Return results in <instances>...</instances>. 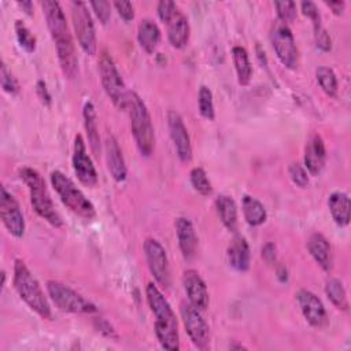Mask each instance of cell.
Segmentation results:
<instances>
[{"instance_id": "6da1fadb", "label": "cell", "mask_w": 351, "mask_h": 351, "mask_svg": "<svg viewBox=\"0 0 351 351\" xmlns=\"http://www.w3.org/2000/svg\"><path fill=\"white\" fill-rule=\"evenodd\" d=\"M41 8L47 21L48 30L55 43L60 69L69 80H73L78 74V58L66 15L60 4L53 0L41 1Z\"/></svg>"}, {"instance_id": "7a4b0ae2", "label": "cell", "mask_w": 351, "mask_h": 351, "mask_svg": "<svg viewBox=\"0 0 351 351\" xmlns=\"http://www.w3.org/2000/svg\"><path fill=\"white\" fill-rule=\"evenodd\" d=\"M145 296L148 306L155 317V335L160 346L170 351L180 350L178 324L170 303L154 282H148L145 288Z\"/></svg>"}, {"instance_id": "3957f363", "label": "cell", "mask_w": 351, "mask_h": 351, "mask_svg": "<svg viewBox=\"0 0 351 351\" xmlns=\"http://www.w3.org/2000/svg\"><path fill=\"white\" fill-rule=\"evenodd\" d=\"M12 284L19 298L41 318L51 319L52 311L38 281L22 259H15Z\"/></svg>"}, {"instance_id": "277c9868", "label": "cell", "mask_w": 351, "mask_h": 351, "mask_svg": "<svg viewBox=\"0 0 351 351\" xmlns=\"http://www.w3.org/2000/svg\"><path fill=\"white\" fill-rule=\"evenodd\" d=\"M19 177L22 178V181L26 184L29 189L30 203L34 211L37 213V215L45 219L49 225L55 228H62L63 226L62 217L55 208V204L51 199V195L48 192V188L41 174L37 170L25 166L19 169Z\"/></svg>"}, {"instance_id": "5b68a950", "label": "cell", "mask_w": 351, "mask_h": 351, "mask_svg": "<svg viewBox=\"0 0 351 351\" xmlns=\"http://www.w3.org/2000/svg\"><path fill=\"white\" fill-rule=\"evenodd\" d=\"M126 110L129 112L130 129L136 145L143 156H149L155 147L154 126L145 103L136 92L129 90Z\"/></svg>"}, {"instance_id": "8992f818", "label": "cell", "mask_w": 351, "mask_h": 351, "mask_svg": "<svg viewBox=\"0 0 351 351\" xmlns=\"http://www.w3.org/2000/svg\"><path fill=\"white\" fill-rule=\"evenodd\" d=\"M51 184L56 191L58 196L60 197L62 203L74 214L85 218L92 219L96 217V210L92 202L82 193L80 188L70 180L66 174L59 170H53L49 176Z\"/></svg>"}, {"instance_id": "52a82bcc", "label": "cell", "mask_w": 351, "mask_h": 351, "mask_svg": "<svg viewBox=\"0 0 351 351\" xmlns=\"http://www.w3.org/2000/svg\"><path fill=\"white\" fill-rule=\"evenodd\" d=\"M99 74L103 89L112 104L118 110H126L129 90L126 89L123 78L118 71L112 56L106 49H103L99 55Z\"/></svg>"}, {"instance_id": "ba28073f", "label": "cell", "mask_w": 351, "mask_h": 351, "mask_svg": "<svg viewBox=\"0 0 351 351\" xmlns=\"http://www.w3.org/2000/svg\"><path fill=\"white\" fill-rule=\"evenodd\" d=\"M47 291L53 304L64 313L92 314L97 311V307L92 302L59 281H47Z\"/></svg>"}, {"instance_id": "9c48e42d", "label": "cell", "mask_w": 351, "mask_h": 351, "mask_svg": "<svg viewBox=\"0 0 351 351\" xmlns=\"http://www.w3.org/2000/svg\"><path fill=\"white\" fill-rule=\"evenodd\" d=\"M70 12H71L73 29L81 49L86 55L93 56L97 49V41H96L95 25L88 11V5L84 1H71Z\"/></svg>"}, {"instance_id": "30bf717a", "label": "cell", "mask_w": 351, "mask_h": 351, "mask_svg": "<svg viewBox=\"0 0 351 351\" xmlns=\"http://www.w3.org/2000/svg\"><path fill=\"white\" fill-rule=\"evenodd\" d=\"M270 43L278 60L287 69L293 70L298 67V63H299L298 48L295 44L293 34L288 25L280 21H276L270 30Z\"/></svg>"}, {"instance_id": "8fae6325", "label": "cell", "mask_w": 351, "mask_h": 351, "mask_svg": "<svg viewBox=\"0 0 351 351\" xmlns=\"http://www.w3.org/2000/svg\"><path fill=\"white\" fill-rule=\"evenodd\" d=\"M144 254L147 259L148 269L156 281L158 285L167 289L171 285V274H170V265L166 250L163 245L152 237L145 239L144 241Z\"/></svg>"}, {"instance_id": "7c38bea8", "label": "cell", "mask_w": 351, "mask_h": 351, "mask_svg": "<svg viewBox=\"0 0 351 351\" xmlns=\"http://www.w3.org/2000/svg\"><path fill=\"white\" fill-rule=\"evenodd\" d=\"M180 313L185 330L193 346L200 350H206L210 343V328L202 317L200 310H197L188 302L181 303Z\"/></svg>"}, {"instance_id": "4fadbf2b", "label": "cell", "mask_w": 351, "mask_h": 351, "mask_svg": "<svg viewBox=\"0 0 351 351\" xmlns=\"http://www.w3.org/2000/svg\"><path fill=\"white\" fill-rule=\"evenodd\" d=\"M0 218L8 233L16 239L25 234V218L18 200L5 189L0 188Z\"/></svg>"}, {"instance_id": "5bb4252c", "label": "cell", "mask_w": 351, "mask_h": 351, "mask_svg": "<svg viewBox=\"0 0 351 351\" xmlns=\"http://www.w3.org/2000/svg\"><path fill=\"white\" fill-rule=\"evenodd\" d=\"M73 169L80 180L81 184L85 186L93 188L96 186L99 178H97V171L95 169V165L89 155L86 154V145L85 140L81 134H77L74 138V148H73V158H71Z\"/></svg>"}, {"instance_id": "9a60e30c", "label": "cell", "mask_w": 351, "mask_h": 351, "mask_svg": "<svg viewBox=\"0 0 351 351\" xmlns=\"http://www.w3.org/2000/svg\"><path fill=\"white\" fill-rule=\"evenodd\" d=\"M167 126H169V133L173 141V145L176 148L177 156L182 163H188L192 159V144H191V137L186 130V126L184 125V121L181 115L170 110L167 112Z\"/></svg>"}, {"instance_id": "2e32d148", "label": "cell", "mask_w": 351, "mask_h": 351, "mask_svg": "<svg viewBox=\"0 0 351 351\" xmlns=\"http://www.w3.org/2000/svg\"><path fill=\"white\" fill-rule=\"evenodd\" d=\"M296 302L304 319L314 328H324L328 325V314L321 299L308 289H299Z\"/></svg>"}, {"instance_id": "e0dca14e", "label": "cell", "mask_w": 351, "mask_h": 351, "mask_svg": "<svg viewBox=\"0 0 351 351\" xmlns=\"http://www.w3.org/2000/svg\"><path fill=\"white\" fill-rule=\"evenodd\" d=\"M182 285L188 298V302L196 307L197 310L203 311L208 307V291L206 287L204 280L200 277V274L193 270L188 269L182 274Z\"/></svg>"}, {"instance_id": "ac0fdd59", "label": "cell", "mask_w": 351, "mask_h": 351, "mask_svg": "<svg viewBox=\"0 0 351 351\" xmlns=\"http://www.w3.org/2000/svg\"><path fill=\"white\" fill-rule=\"evenodd\" d=\"M326 162V149L319 134L313 133L304 145V169L311 176H318Z\"/></svg>"}, {"instance_id": "d6986e66", "label": "cell", "mask_w": 351, "mask_h": 351, "mask_svg": "<svg viewBox=\"0 0 351 351\" xmlns=\"http://www.w3.org/2000/svg\"><path fill=\"white\" fill-rule=\"evenodd\" d=\"M104 152H106V163L110 174L117 182H121L126 178L128 169L125 163V158L122 149L112 134L106 136L104 141Z\"/></svg>"}, {"instance_id": "ffe728a7", "label": "cell", "mask_w": 351, "mask_h": 351, "mask_svg": "<svg viewBox=\"0 0 351 351\" xmlns=\"http://www.w3.org/2000/svg\"><path fill=\"white\" fill-rule=\"evenodd\" d=\"M167 26V38L171 47L181 49L189 41L191 27L188 18L177 8V11L171 15V18L166 22Z\"/></svg>"}, {"instance_id": "44dd1931", "label": "cell", "mask_w": 351, "mask_h": 351, "mask_svg": "<svg viewBox=\"0 0 351 351\" xmlns=\"http://www.w3.org/2000/svg\"><path fill=\"white\" fill-rule=\"evenodd\" d=\"M176 234L181 254L185 259H191L196 254L197 236L192 222L185 217H178L176 219Z\"/></svg>"}, {"instance_id": "7402d4cb", "label": "cell", "mask_w": 351, "mask_h": 351, "mask_svg": "<svg viewBox=\"0 0 351 351\" xmlns=\"http://www.w3.org/2000/svg\"><path fill=\"white\" fill-rule=\"evenodd\" d=\"M307 250L324 271H330L333 266L332 247L324 234L317 232L310 234L307 239Z\"/></svg>"}, {"instance_id": "603a6c76", "label": "cell", "mask_w": 351, "mask_h": 351, "mask_svg": "<svg viewBox=\"0 0 351 351\" xmlns=\"http://www.w3.org/2000/svg\"><path fill=\"white\" fill-rule=\"evenodd\" d=\"M228 261L229 265L237 270V271H247L250 269V261H251V254H250V247L241 234H234L232 241L228 245Z\"/></svg>"}, {"instance_id": "cb8c5ba5", "label": "cell", "mask_w": 351, "mask_h": 351, "mask_svg": "<svg viewBox=\"0 0 351 351\" xmlns=\"http://www.w3.org/2000/svg\"><path fill=\"white\" fill-rule=\"evenodd\" d=\"M82 118H84V126L86 130L90 151L93 152L95 156H99L101 145H100V136H99V128H97V115L92 101H86L84 104Z\"/></svg>"}, {"instance_id": "d4e9b609", "label": "cell", "mask_w": 351, "mask_h": 351, "mask_svg": "<svg viewBox=\"0 0 351 351\" xmlns=\"http://www.w3.org/2000/svg\"><path fill=\"white\" fill-rule=\"evenodd\" d=\"M137 41L147 53H154L160 41V29L152 19H143L137 27Z\"/></svg>"}, {"instance_id": "484cf974", "label": "cell", "mask_w": 351, "mask_h": 351, "mask_svg": "<svg viewBox=\"0 0 351 351\" xmlns=\"http://www.w3.org/2000/svg\"><path fill=\"white\" fill-rule=\"evenodd\" d=\"M328 207L333 221L339 226H347L350 223V197L344 192H333L328 199Z\"/></svg>"}, {"instance_id": "4316f807", "label": "cell", "mask_w": 351, "mask_h": 351, "mask_svg": "<svg viewBox=\"0 0 351 351\" xmlns=\"http://www.w3.org/2000/svg\"><path fill=\"white\" fill-rule=\"evenodd\" d=\"M215 210L225 225V228L230 232H236L237 229V206L232 196L219 195L215 199Z\"/></svg>"}, {"instance_id": "83f0119b", "label": "cell", "mask_w": 351, "mask_h": 351, "mask_svg": "<svg viewBox=\"0 0 351 351\" xmlns=\"http://www.w3.org/2000/svg\"><path fill=\"white\" fill-rule=\"evenodd\" d=\"M241 207H243L244 219L247 221V223L250 226H259L267 218V213H266L265 206L258 199H255L254 196L245 195L243 197Z\"/></svg>"}, {"instance_id": "f1b7e54d", "label": "cell", "mask_w": 351, "mask_h": 351, "mask_svg": "<svg viewBox=\"0 0 351 351\" xmlns=\"http://www.w3.org/2000/svg\"><path fill=\"white\" fill-rule=\"evenodd\" d=\"M232 58H233V64H234V70L237 74V81L240 85L245 86L250 84L251 81V75H252V67L250 63V58L248 53L245 51V48L236 45L232 48Z\"/></svg>"}, {"instance_id": "f546056e", "label": "cell", "mask_w": 351, "mask_h": 351, "mask_svg": "<svg viewBox=\"0 0 351 351\" xmlns=\"http://www.w3.org/2000/svg\"><path fill=\"white\" fill-rule=\"evenodd\" d=\"M325 293L330 303L343 311L348 310V299H347V292L344 289V285L340 280L337 278H329L325 284Z\"/></svg>"}, {"instance_id": "4dcf8cb0", "label": "cell", "mask_w": 351, "mask_h": 351, "mask_svg": "<svg viewBox=\"0 0 351 351\" xmlns=\"http://www.w3.org/2000/svg\"><path fill=\"white\" fill-rule=\"evenodd\" d=\"M315 78L321 89L329 96L336 97L337 96V78L332 69L326 66H321L315 70Z\"/></svg>"}, {"instance_id": "1f68e13d", "label": "cell", "mask_w": 351, "mask_h": 351, "mask_svg": "<svg viewBox=\"0 0 351 351\" xmlns=\"http://www.w3.org/2000/svg\"><path fill=\"white\" fill-rule=\"evenodd\" d=\"M189 180L193 186V189L200 193L202 196H208L213 193V186L211 182L207 177V173L204 171L203 167H193L189 171Z\"/></svg>"}, {"instance_id": "d6a6232c", "label": "cell", "mask_w": 351, "mask_h": 351, "mask_svg": "<svg viewBox=\"0 0 351 351\" xmlns=\"http://www.w3.org/2000/svg\"><path fill=\"white\" fill-rule=\"evenodd\" d=\"M197 106L199 112L203 118L213 121L215 118V110H214V101H213V92L208 86L202 85L197 95Z\"/></svg>"}, {"instance_id": "836d02e7", "label": "cell", "mask_w": 351, "mask_h": 351, "mask_svg": "<svg viewBox=\"0 0 351 351\" xmlns=\"http://www.w3.org/2000/svg\"><path fill=\"white\" fill-rule=\"evenodd\" d=\"M14 29H15V36H16V40H18V44L21 45V48H23L29 53L34 52L36 37L32 34L29 27L22 21H15Z\"/></svg>"}, {"instance_id": "e575fe53", "label": "cell", "mask_w": 351, "mask_h": 351, "mask_svg": "<svg viewBox=\"0 0 351 351\" xmlns=\"http://www.w3.org/2000/svg\"><path fill=\"white\" fill-rule=\"evenodd\" d=\"M274 7L277 11V21L289 25L296 19V4L293 1H276Z\"/></svg>"}, {"instance_id": "d590c367", "label": "cell", "mask_w": 351, "mask_h": 351, "mask_svg": "<svg viewBox=\"0 0 351 351\" xmlns=\"http://www.w3.org/2000/svg\"><path fill=\"white\" fill-rule=\"evenodd\" d=\"M0 82H1L3 90L5 93L16 95L19 92V84L4 62H1V64H0Z\"/></svg>"}, {"instance_id": "8d00e7d4", "label": "cell", "mask_w": 351, "mask_h": 351, "mask_svg": "<svg viewBox=\"0 0 351 351\" xmlns=\"http://www.w3.org/2000/svg\"><path fill=\"white\" fill-rule=\"evenodd\" d=\"M288 174L292 180V182L295 185H298L299 188H306L308 185V173L307 170L298 162H293L289 165L288 167Z\"/></svg>"}, {"instance_id": "74e56055", "label": "cell", "mask_w": 351, "mask_h": 351, "mask_svg": "<svg viewBox=\"0 0 351 351\" xmlns=\"http://www.w3.org/2000/svg\"><path fill=\"white\" fill-rule=\"evenodd\" d=\"M314 27V41L318 49H321L322 52H329L332 49V40L329 33L326 32V29L322 26V23H315L313 25Z\"/></svg>"}, {"instance_id": "f35d334b", "label": "cell", "mask_w": 351, "mask_h": 351, "mask_svg": "<svg viewBox=\"0 0 351 351\" xmlns=\"http://www.w3.org/2000/svg\"><path fill=\"white\" fill-rule=\"evenodd\" d=\"M89 5L92 7V10L96 14L97 19L103 25H106L110 21V18H111V3L110 1H103V0L92 1Z\"/></svg>"}, {"instance_id": "ab89813d", "label": "cell", "mask_w": 351, "mask_h": 351, "mask_svg": "<svg viewBox=\"0 0 351 351\" xmlns=\"http://www.w3.org/2000/svg\"><path fill=\"white\" fill-rule=\"evenodd\" d=\"M156 11H158V16L159 19L166 23L171 15L177 11V5L174 1H169V0H162L158 3V7H156Z\"/></svg>"}, {"instance_id": "60d3db41", "label": "cell", "mask_w": 351, "mask_h": 351, "mask_svg": "<svg viewBox=\"0 0 351 351\" xmlns=\"http://www.w3.org/2000/svg\"><path fill=\"white\" fill-rule=\"evenodd\" d=\"M112 5L123 21L129 22L134 18V7L130 1H115Z\"/></svg>"}, {"instance_id": "b9f144b4", "label": "cell", "mask_w": 351, "mask_h": 351, "mask_svg": "<svg viewBox=\"0 0 351 351\" xmlns=\"http://www.w3.org/2000/svg\"><path fill=\"white\" fill-rule=\"evenodd\" d=\"M300 10H302V14L304 16H307L313 22V25L321 22V16H319L318 8H317V5L313 1H302L300 3Z\"/></svg>"}, {"instance_id": "7bdbcfd3", "label": "cell", "mask_w": 351, "mask_h": 351, "mask_svg": "<svg viewBox=\"0 0 351 351\" xmlns=\"http://www.w3.org/2000/svg\"><path fill=\"white\" fill-rule=\"evenodd\" d=\"M36 93H37L40 101H41L44 106H47V107L51 106V103H52V96H51V93H49V90H48V88H47V84H45L43 80H38V81H37V84H36Z\"/></svg>"}, {"instance_id": "ee69618b", "label": "cell", "mask_w": 351, "mask_h": 351, "mask_svg": "<svg viewBox=\"0 0 351 351\" xmlns=\"http://www.w3.org/2000/svg\"><path fill=\"white\" fill-rule=\"evenodd\" d=\"M262 258L266 263H273L276 262V245L273 243H266L262 247Z\"/></svg>"}, {"instance_id": "f6af8a7d", "label": "cell", "mask_w": 351, "mask_h": 351, "mask_svg": "<svg viewBox=\"0 0 351 351\" xmlns=\"http://www.w3.org/2000/svg\"><path fill=\"white\" fill-rule=\"evenodd\" d=\"M97 330H100L103 335H106V336H108V337H117V333H115V330L112 329V326L107 322V321H103V319H100L99 321V326H97Z\"/></svg>"}, {"instance_id": "bcb514c9", "label": "cell", "mask_w": 351, "mask_h": 351, "mask_svg": "<svg viewBox=\"0 0 351 351\" xmlns=\"http://www.w3.org/2000/svg\"><path fill=\"white\" fill-rule=\"evenodd\" d=\"M326 7H329L332 10V12L335 15H340L343 14L344 11V7H346V3L344 1H325Z\"/></svg>"}, {"instance_id": "7dc6e473", "label": "cell", "mask_w": 351, "mask_h": 351, "mask_svg": "<svg viewBox=\"0 0 351 351\" xmlns=\"http://www.w3.org/2000/svg\"><path fill=\"white\" fill-rule=\"evenodd\" d=\"M277 277H278V280H280L281 282H285V281L288 280V270H287L285 266L281 265V266L277 269Z\"/></svg>"}, {"instance_id": "c3c4849f", "label": "cell", "mask_w": 351, "mask_h": 351, "mask_svg": "<svg viewBox=\"0 0 351 351\" xmlns=\"http://www.w3.org/2000/svg\"><path fill=\"white\" fill-rule=\"evenodd\" d=\"M18 5H19L27 15H32V14H33V3H30V1H18Z\"/></svg>"}]
</instances>
